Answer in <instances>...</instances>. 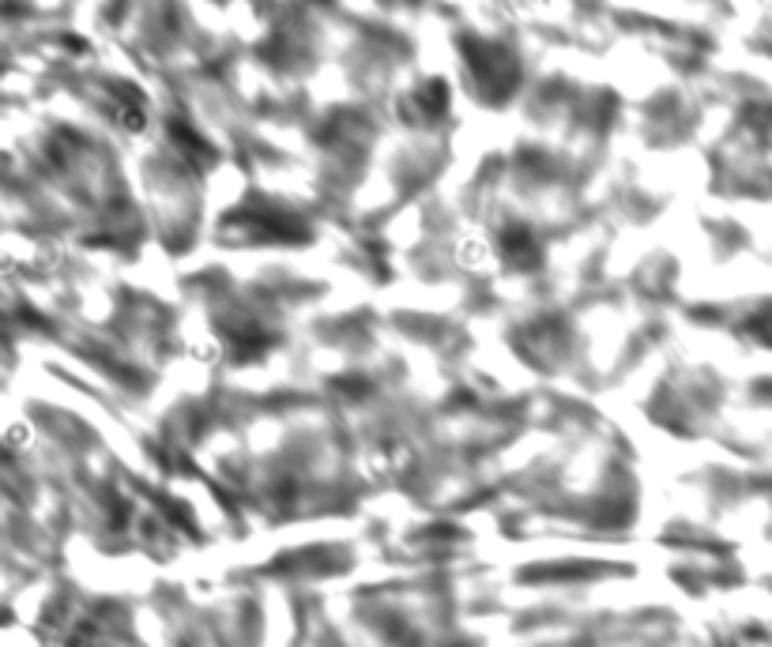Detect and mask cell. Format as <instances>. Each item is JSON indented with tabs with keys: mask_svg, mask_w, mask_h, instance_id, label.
<instances>
[{
	"mask_svg": "<svg viewBox=\"0 0 772 647\" xmlns=\"http://www.w3.org/2000/svg\"><path fill=\"white\" fill-rule=\"evenodd\" d=\"M505 252L516 260V264H528V260H536V241H531L528 231H508L505 234Z\"/></svg>",
	"mask_w": 772,
	"mask_h": 647,
	"instance_id": "6da1fadb",
	"label": "cell"
},
{
	"mask_svg": "<svg viewBox=\"0 0 772 647\" xmlns=\"http://www.w3.org/2000/svg\"><path fill=\"white\" fill-rule=\"evenodd\" d=\"M418 102H422L430 113H441V110H445V84H438V79H433V84H426L422 91H418Z\"/></svg>",
	"mask_w": 772,
	"mask_h": 647,
	"instance_id": "7a4b0ae2",
	"label": "cell"
}]
</instances>
